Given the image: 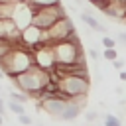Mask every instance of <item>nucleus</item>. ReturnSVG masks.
I'll return each instance as SVG.
<instances>
[{"instance_id":"nucleus-1","label":"nucleus","mask_w":126,"mask_h":126,"mask_svg":"<svg viewBox=\"0 0 126 126\" xmlns=\"http://www.w3.org/2000/svg\"><path fill=\"white\" fill-rule=\"evenodd\" d=\"M32 65H35V55L32 49H28L24 43H18L10 53L0 57V67L6 77H16L24 71H28Z\"/></svg>"},{"instance_id":"nucleus-2","label":"nucleus","mask_w":126,"mask_h":126,"mask_svg":"<svg viewBox=\"0 0 126 126\" xmlns=\"http://www.w3.org/2000/svg\"><path fill=\"white\" fill-rule=\"evenodd\" d=\"M10 81L16 85V89H20V91L30 94L32 91H39V89H43L49 83V71L39 67V65H32L28 71L12 77Z\"/></svg>"},{"instance_id":"nucleus-3","label":"nucleus","mask_w":126,"mask_h":126,"mask_svg":"<svg viewBox=\"0 0 126 126\" xmlns=\"http://www.w3.org/2000/svg\"><path fill=\"white\" fill-rule=\"evenodd\" d=\"M51 47H53L55 63H73V61L85 57L77 33H75L73 37H69V39H63V41H55V43H51Z\"/></svg>"},{"instance_id":"nucleus-4","label":"nucleus","mask_w":126,"mask_h":126,"mask_svg":"<svg viewBox=\"0 0 126 126\" xmlns=\"http://www.w3.org/2000/svg\"><path fill=\"white\" fill-rule=\"evenodd\" d=\"M63 16H67V12H65L63 4L57 2V4H51V6L37 8V10L33 12V20H32V24L39 26L41 30H47V28H51L57 20H61Z\"/></svg>"},{"instance_id":"nucleus-5","label":"nucleus","mask_w":126,"mask_h":126,"mask_svg":"<svg viewBox=\"0 0 126 126\" xmlns=\"http://www.w3.org/2000/svg\"><path fill=\"white\" fill-rule=\"evenodd\" d=\"M59 89L65 91L73 100L77 96H87L89 94L91 81L87 77H81V75H63L61 81H59Z\"/></svg>"},{"instance_id":"nucleus-6","label":"nucleus","mask_w":126,"mask_h":126,"mask_svg":"<svg viewBox=\"0 0 126 126\" xmlns=\"http://www.w3.org/2000/svg\"><path fill=\"white\" fill-rule=\"evenodd\" d=\"M45 33H47V41H49V43H55V41H63V39L73 37V35L77 33V30H75L73 20H71L69 16H63V18L57 20L51 28H47Z\"/></svg>"},{"instance_id":"nucleus-7","label":"nucleus","mask_w":126,"mask_h":126,"mask_svg":"<svg viewBox=\"0 0 126 126\" xmlns=\"http://www.w3.org/2000/svg\"><path fill=\"white\" fill-rule=\"evenodd\" d=\"M12 18H14V22L18 24V28L24 30V28H28V26L32 24V20H33V8H32L28 2H16L14 12H12Z\"/></svg>"},{"instance_id":"nucleus-8","label":"nucleus","mask_w":126,"mask_h":126,"mask_svg":"<svg viewBox=\"0 0 126 126\" xmlns=\"http://www.w3.org/2000/svg\"><path fill=\"white\" fill-rule=\"evenodd\" d=\"M0 37H6V39L22 43V39H20L22 37V30L14 22V18H0Z\"/></svg>"},{"instance_id":"nucleus-9","label":"nucleus","mask_w":126,"mask_h":126,"mask_svg":"<svg viewBox=\"0 0 126 126\" xmlns=\"http://www.w3.org/2000/svg\"><path fill=\"white\" fill-rule=\"evenodd\" d=\"M81 112H83V106H81L79 102L71 100V102L67 104V108L63 110V114H61V120H63V122H71V120H75V118H77Z\"/></svg>"},{"instance_id":"nucleus-10","label":"nucleus","mask_w":126,"mask_h":126,"mask_svg":"<svg viewBox=\"0 0 126 126\" xmlns=\"http://www.w3.org/2000/svg\"><path fill=\"white\" fill-rule=\"evenodd\" d=\"M81 20H83L91 30H94V32H106V28H104V26H102L94 16H91L89 12H83V14H81Z\"/></svg>"},{"instance_id":"nucleus-11","label":"nucleus","mask_w":126,"mask_h":126,"mask_svg":"<svg viewBox=\"0 0 126 126\" xmlns=\"http://www.w3.org/2000/svg\"><path fill=\"white\" fill-rule=\"evenodd\" d=\"M16 45H18V41H12V39H6V37H0V57H4L6 53H10Z\"/></svg>"},{"instance_id":"nucleus-12","label":"nucleus","mask_w":126,"mask_h":126,"mask_svg":"<svg viewBox=\"0 0 126 126\" xmlns=\"http://www.w3.org/2000/svg\"><path fill=\"white\" fill-rule=\"evenodd\" d=\"M8 96H10L12 100H18V102H24V104L30 100L28 93H24V91H20V89H18V91H10V94H8Z\"/></svg>"},{"instance_id":"nucleus-13","label":"nucleus","mask_w":126,"mask_h":126,"mask_svg":"<svg viewBox=\"0 0 126 126\" xmlns=\"http://www.w3.org/2000/svg\"><path fill=\"white\" fill-rule=\"evenodd\" d=\"M57 2H61V0H28V4L33 8V12H35L37 8H43V6H51V4H57Z\"/></svg>"},{"instance_id":"nucleus-14","label":"nucleus","mask_w":126,"mask_h":126,"mask_svg":"<svg viewBox=\"0 0 126 126\" xmlns=\"http://www.w3.org/2000/svg\"><path fill=\"white\" fill-rule=\"evenodd\" d=\"M6 104H8V108H10V110H12L14 114H18V116L26 112V110H24V102H18V100H12V98H10V100H8Z\"/></svg>"},{"instance_id":"nucleus-15","label":"nucleus","mask_w":126,"mask_h":126,"mask_svg":"<svg viewBox=\"0 0 126 126\" xmlns=\"http://www.w3.org/2000/svg\"><path fill=\"white\" fill-rule=\"evenodd\" d=\"M102 126H122V122H120V118L114 116V114H104Z\"/></svg>"},{"instance_id":"nucleus-16","label":"nucleus","mask_w":126,"mask_h":126,"mask_svg":"<svg viewBox=\"0 0 126 126\" xmlns=\"http://www.w3.org/2000/svg\"><path fill=\"white\" fill-rule=\"evenodd\" d=\"M102 57H104L106 61H114V59H118V51H116V47H104Z\"/></svg>"},{"instance_id":"nucleus-17","label":"nucleus","mask_w":126,"mask_h":126,"mask_svg":"<svg viewBox=\"0 0 126 126\" xmlns=\"http://www.w3.org/2000/svg\"><path fill=\"white\" fill-rule=\"evenodd\" d=\"M89 2H91V4L94 6V8H98V10L102 12V10H104V8H106V6H108V4L112 2V0H89Z\"/></svg>"},{"instance_id":"nucleus-18","label":"nucleus","mask_w":126,"mask_h":126,"mask_svg":"<svg viewBox=\"0 0 126 126\" xmlns=\"http://www.w3.org/2000/svg\"><path fill=\"white\" fill-rule=\"evenodd\" d=\"M18 120H20V124H24V126H32V118L24 112V114H20L18 116Z\"/></svg>"},{"instance_id":"nucleus-19","label":"nucleus","mask_w":126,"mask_h":126,"mask_svg":"<svg viewBox=\"0 0 126 126\" xmlns=\"http://www.w3.org/2000/svg\"><path fill=\"white\" fill-rule=\"evenodd\" d=\"M102 45H104V47H114V45H116V41H114L112 37L104 35V37H102Z\"/></svg>"},{"instance_id":"nucleus-20","label":"nucleus","mask_w":126,"mask_h":126,"mask_svg":"<svg viewBox=\"0 0 126 126\" xmlns=\"http://www.w3.org/2000/svg\"><path fill=\"white\" fill-rule=\"evenodd\" d=\"M85 118H87L89 122H94V120L98 118V112H94V110H87V114H85Z\"/></svg>"},{"instance_id":"nucleus-21","label":"nucleus","mask_w":126,"mask_h":126,"mask_svg":"<svg viewBox=\"0 0 126 126\" xmlns=\"http://www.w3.org/2000/svg\"><path fill=\"white\" fill-rule=\"evenodd\" d=\"M112 67H114L116 71H122V69H124V61H122V59H114V61H112Z\"/></svg>"},{"instance_id":"nucleus-22","label":"nucleus","mask_w":126,"mask_h":126,"mask_svg":"<svg viewBox=\"0 0 126 126\" xmlns=\"http://www.w3.org/2000/svg\"><path fill=\"white\" fill-rule=\"evenodd\" d=\"M6 108H8V104H6V102L0 98V114H4V112H6Z\"/></svg>"},{"instance_id":"nucleus-23","label":"nucleus","mask_w":126,"mask_h":126,"mask_svg":"<svg viewBox=\"0 0 126 126\" xmlns=\"http://www.w3.org/2000/svg\"><path fill=\"white\" fill-rule=\"evenodd\" d=\"M89 55H91V57H93V59H98V57H100V55H98V51H96V49H91V51H89Z\"/></svg>"},{"instance_id":"nucleus-24","label":"nucleus","mask_w":126,"mask_h":126,"mask_svg":"<svg viewBox=\"0 0 126 126\" xmlns=\"http://www.w3.org/2000/svg\"><path fill=\"white\" fill-rule=\"evenodd\" d=\"M118 41H122V43H126V32H122V33H118Z\"/></svg>"},{"instance_id":"nucleus-25","label":"nucleus","mask_w":126,"mask_h":126,"mask_svg":"<svg viewBox=\"0 0 126 126\" xmlns=\"http://www.w3.org/2000/svg\"><path fill=\"white\" fill-rule=\"evenodd\" d=\"M118 77H120V81H126V71H124V69H122V71H120V75H118Z\"/></svg>"},{"instance_id":"nucleus-26","label":"nucleus","mask_w":126,"mask_h":126,"mask_svg":"<svg viewBox=\"0 0 126 126\" xmlns=\"http://www.w3.org/2000/svg\"><path fill=\"white\" fill-rule=\"evenodd\" d=\"M0 2H14V0H0ZM14 4H16V2H14Z\"/></svg>"},{"instance_id":"nucleus-27","label":"nucleus","mask_w":126,"mask_h":126,"mask_svg":"<svg viewBox=\"0 0 126 126\" xmlns=\"http://www.w3.org/2000/svg\"><path fill=\"white\" fill-rule=\"evenodd\" d=\"M2 75H4V71H2V67H0V77H2Z\"/></svg>"},{"instance_id":"nucleus-28","label":"nucleus","mask_w":126,"mask_h":126,"mask_svg":"<svg viewBox=\"0 0 126 126\" xmlns=\"http://www.w3.org/2000/svg\"><path fill=\"white\" fill-rule=\"evenodd\" d=\"M14 2H28V0H14Z\"/></svg>"},{"instance_id":"nucleus-29","label":"nucleus","mask_w":126,"mask_h":126,"mask_svg":"<svg viewBox=\"0 0 126 126\" xmlns=\"http://www.w3.org/2000/svg\"><path fill=\"white\" fill-rule=\"evenodd\" d=\"M0 124H2V114H0Z\"/></svg>"},{"instance_id":"nucleus-30","label":"nucleus","mask_w":126,"mask_h":126,"mask_svg":"<svg viewBox=\"0 0 126 126\" xmlns=\"http://www.w3.org/2000/svg\"><path fill=\"white\" fill-rule=\"evenodd\" d=\"M0 91H2V85H0Z\"/></svg>"}]
</instances>
